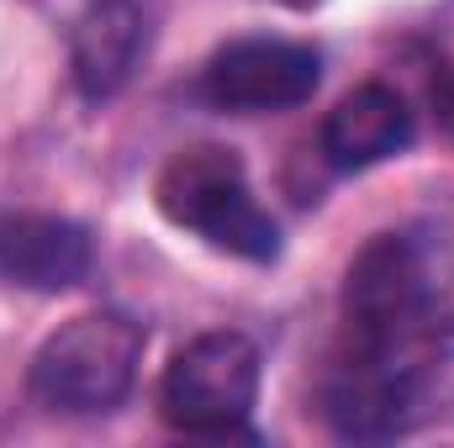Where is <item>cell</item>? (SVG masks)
Returning <instances> with one entry per match:
<instances>
[{"label":"cell","mask_w":454,"mask_h":448,"mask_svg":"<svg viewBox=\"0 0 454 448\" xmlns=\"http://www.w3.org/2000/svg\"><path fill=\"white\" fill-rule=\"evenodd\" d=\"M343 312L359 348L418 359L454 337V237L380 232L359 248L343 285Z\"/></svg>","instance_id":"1"},{"label":"cell","mask_w":454,"mask_h":448,"mask_svg":"<svg viewBox=\"0 0 454 448\" xmlns=\"http://www.w3.org/2000/svg\"><path fill=\"white\" fill-rule=\"evenodd\" d=\"M159 212L175 227L207 237L212 248L270 264L280 253V232L275 217L254 201L248 174L238 164V153L227 148H185L164 164L159 174Z\"/></svg>","instance_id":"2"},{"label":"cell","mask_w":454,"mask_h":448,"mask_svg":"<svg viewBox=\"0 0 454 448\" xmlns=\"http://www.w3.org/2000/svg\"><path fill=\"white\" fill-rule=\"evenodd\" d=\"M143 328L121 312H85L64 322L32 359V396L48 412L90 417L127 401L137 364H143Z\"/></svg>","instance_id":"3"},{"label":"cell","mask_w":454,"mask_h":448,"mask_svg":"<svg viewBox=\"0 0 454 448\" xmlns=\"http://www.w3.org/2000/svg\"><path fill=\"white\" fill-rule=\"evenodd\" d=\"M259 396V348L243 333L191 337L159 385V406L180 433L196 438H232L243 433Z\"/></svg>","instance_id":"4"},{"label":"cell","mask_w":454,"mask_h":448,"mask_svg":"<svg viewBox=\"0 0 454 448\" xmlns=\"http://www.w3.org/2000/svg\"><path fill=\"white\" fill-rule=\"evenodd\" d=\"M423 375H428V353L402 359V353H375L354 343V353L323 385V417L339 438H354V444L412 433L428 417Z\"/></svg>","instance_id":"5"},{"label":"cell","mask_w":454,"mask_h":448,"mask_svg":"<svg viewBox=\"0 0 454 448\" xmlns=\"http://www.w3.org/2000/svg\"><path fill=\"white\" fill-rule=\"evenodd\" d=\"M317 80H323V58L312 48L286 42V37H243V42H227L207 64L201 96L217 112L264 116L312 101Z\"/></svg>","instance_id":"6"},{"label":"cell","mask_w":454,"mask_h":448,"mask_svg":"<svg viewBox=\"0 0 454 448\" xmlns=\"http://www.w3.org/2000/svg\"><path fill=\"white\" fill-rule=\"evenodd\" d=\"M96 264L90 232L69 217L11 212L0 217V274L27 290H74Z\"/></svg>","instance_id":"7"},{"label":"cell","mask_w":454,"mask_h":448,"mask_svg":"<svg viewBox=\"0 0 454 448\" xmlns=\"http://www.w3.org/2000/svg\"><path fill=\"white\" fill-rule=\"evenodd\" d=\"M407 143H412V112H407V101L391 85H359V90H348L339 106L328 112V121H323V153L343 174L386 164Z\"/></svg>","instance_id":"8"},{"label":"cell","mask_w":454,"mask_h":448,"mask_svg":"<svg viewBox=\"0 0 454 448\" xmlns=\"http://www.w3.org/2000/svg\"><path fill=\"white\" fill-rule=\"evenodd\" d=\"M148 48V21L137 0H96L74 21V85L85 101L116 96Z\"/></svg>","instance_id":"9"},{"label":"cell","mask_w":454,"mask_h":448,"mask_svg":"<svg viewBox=\"0 0 454 448\" xmlns=\"http://www.w3.org/2000/svg\"><path fill=\"white\" fill-rule=\"evenodd\" d=\"M434 116H439V127L454 137V64L434 80Z\"/></svg>","instance_id":"10"}]
</instances>
